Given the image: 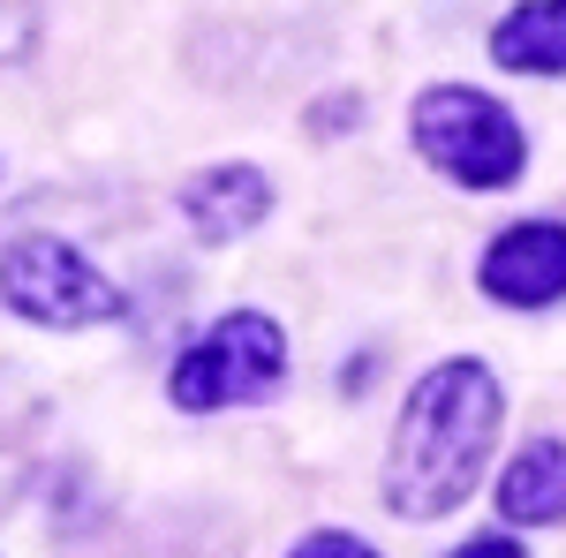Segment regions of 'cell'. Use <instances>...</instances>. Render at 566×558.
Here are the masks:
<instances>
[{
    "label": "cell",
    "mask_w": 566,
    "mask_h": 558,
    "mask_svg": "<svg viewBox=\"0 0 566 558\" xmlns=\"http://www.w3.org/2000/svg\"><path fill=\"white\" fill-rule=\"evenodd\" d=\"M483 295L514 302V309H544L566 295V227H514L483 250Z\"/></svg>",
    "instance_id": "5b68a950"
},
{
    "label": "cell",
    "mask_w": 566,
    "mask_h": 558,
    "mask_svg": "<svg viewBox=\"0 0 566 558\" xmlns=\"http://www.w3.org/2000/svg\"><path fill=\"white\" fill-rule=\"evenodd\" d=\"M491 53L522 76H559L566 69V0H528L514 8L499 31H491Z\"/></svg>",
    "instance_id": "52a82bcc"
},
{
    "label": "cell",
    "mask_w": 566,
    "mask_h": 558,
    "mask_svg": "<svg viewBox=\"0 0 566 558\" xmlns=\"http://www.w3.org/2000/svg\"><path fill=\"white\" fill-rule=\"evenodd\" d=\"M499 514L506 520H559L566 514V445H528L499 483Z\"/></svg>",
    "instance_id": "ba28073f"
},
{
    "label": "cell",
    "mask_w": 566,
    "mask_h": 558,
    "mask_svg": "<svg viewBox=\"0 0 566 558\" xmlns=\"http://www.w3.org/2000/svg\"><path fill=\"white\" fill-rule=\"evenodd\" d=\"M416 151L446 167L461 189H506L522 173V129L506 106H491L483 91H423L416 98Z\"/></svg>",
    "instance_id": "7a4b0ae2"
},
{
    "label": "cell",
    "mask_w": 566,
    "mask_h": 558,
    "mask_svg": "<svg viewBox=\"0 0 566 558\" xmlns=\"http://www.w3.org/2000/svg\"><path fill=\"white\" fill-rule=\"evenodd\" d=\"M31 53V0H0V61Z\"/></svg>",
    "instance_id": "9c48e42d"
},
{
    "label": "cell",
    "mask_w": 566,
    "mask_h": 558,
    "mask_svg": "<svg viewBox=\"0 0 566 558\" xmlns=\"http://www.w3.org/2000/svg\"><path fill=\"white\" fill-rule=\"evenodd\" d=\"M264 212H272V189H264V173H250V167H219L189 189V219L205 227V242H234V234H250Z\"/></svg>",
    "instance_id": "8992f818"
},
{
    "label": "cell",
    "mask_w": 566,
    "mask_h": 558,
    "mask_svg": "<svg viewBox=\"0 0 566 558\" xmlns=\"http://www.w3.org/2000/svg\"><path fill=\"white\" fill-rule=\"evenodd\" d=\"M499 378L483 362H446L423 386L408 392L400 430H392V461H386V498L392 514L408 520H438L446 506L469 498V483L491 461V438H499Z\"/></svg>",
    "instance_id": "6da1fadb"
},
{
    "label": "cell",
    "mask_w": 566,
    "mask_h": 558,
    "mask_svg": "<svg viewBox=\"0 0 566 558\" xmlns=\"http://www.w3.org/2000/svg\"><path fill=\"white\" fill-rule=\"evenodd\" d=\"M0 295L15 302L23 317H39V325H106V317H122V295H114L69 242H53V234L8 242V257H0Z\"/></svg>",
    "instance_id": "277c9868"
},
{
    "label": "cell",
    "mask_w": 566,
    "mask_h": 558,
    "mask_svg": "<svg viewBox=\"0 0 566 558\" xmlns=\"http://www.w3.org/2000/svg\"><path fill=\"white\" fill-rule=\"evenodd\" d=\"M295 551H310V558H317V551H340V558H355L363 544H355V536H310V544H295Z\"/></svg>",
    "instance_id": "30bf717a"
},
{
    "label": "cell",
    "mask_w": 566,
    "mask_h": 558,
    "mask_svg": "<svg viewBox=\"0 0 566 558\" xmlns=\"http://www.w3.org/2000/svg\"><path fill=\"white\" fill-rule=\"evenodd\" d=\"M287 370V340L280 325L258 317V309H234L227 325H212L205 340L175 362V400L197 415V408H227V400H264Z\"/></svg>",
    "instance_id": "3957f363"
}]
</instances>
